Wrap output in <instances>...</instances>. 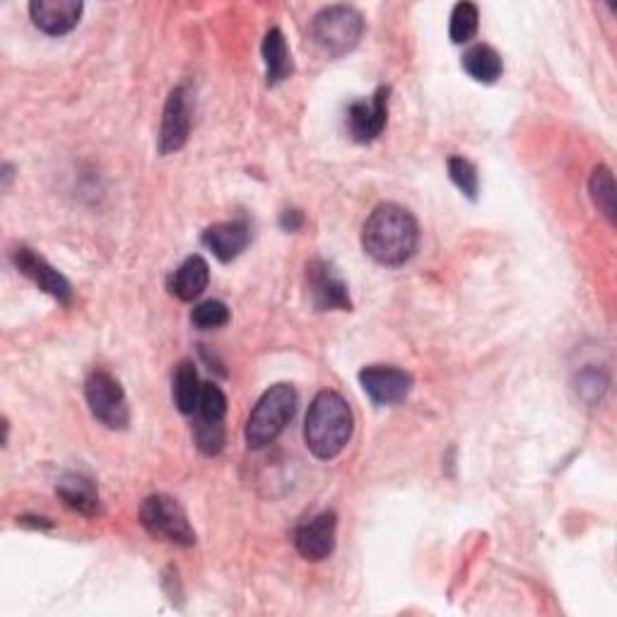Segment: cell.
I'll use <instances>...</instances> for the list:
<instances>
[{
    "label": "cell",
    "instance_id": "7c38bea8",
    "mask_svg": "<svg viewBox=\"0 0 617 617\" xmlns=\"http://www.w3.org/2000/svg\"><path fill=\"white\" fill-rule=\"evenodd\" d=\"M32 22L49 37H63L77 27L83 15L81 0H32Z\"/></svg>",
    "mask_w": 617,
    "mask_h": 617
},
{
    "label": "cell",
    "instance_id": "ba28073f",
    "mask_svg": "<svg viewBox=\"0 0 617 617\" xmlns=\"http://www.w3.org/2000/svg\"><path fill=\"white\" fill-rule=\"evenodd\" d=\"M307 283L311 292V301L319 311H350L353 301L347 295V285L343 283V277L335 273V268L323 261V258H313L307 266Z\"/></svg>",
    "mask_w": 617,
    "mask_h": 617
},
{
    "label": "cell",
    "instance_id": "9c48e42d",
    "mask_svg": "<svg viewBox=\"0 0 617 617\" xmlns=\"http://www.w3.org/2000/svg\"><path fill=\"white\" fill-rule=\"evenodd\" d=\"M360 384L377 406H396V403H403L410 396L412 377L396 367L374 365L362 369Z\"/></svg>",
    "mask_w": 617,
    "mask_h": 617
},
{
    "label": "cell",
    "instance_id": "ac0fdd59",
    "mask_svg": "<svg viewBox=\"0 0 617 617\" xmlns=\"http://www.w3.org/2000/svg\"><path fill=\"white\" fill-rule=\"evenodd\" d=\"M464 71L473 77L476 83L492 85L497 83L504 73L502 55L488 47V44H478V47H470L464 53Z\"/></svg>",
    "mask_w": 617,
    "mask_h": 617
},
{
    "label": "cell",
    "instance_id": "cb8c5ba5",
    "mask_svg": "<svg viewBox=\"0 0 617 617\" xmlns=\"http://www.w3.org/2000/svg\"><path fill=\"white\" fill-rule=\"evenodd\" d=\"M198 415L200 420L208 422H222L224 415H227V396L222 394V388L215 384H203L198 400Z\"/></svg>",
    "mask_w": 617,
    "mask_h": 617
},
{
    "label": "cell",
    "instance_id": "7a4b0ae2",
    "mask_svg": "<svg viewBox=\"0 0 617 617\" xmlns=\"http://www.w3.org/2000/svg\"><path fill=\"white\" fill-rule=\"evenodd\" d=\"M353 410L347 400L335 394V391H321V394L311 400L307 422H305V442L309 452L321 458V461H331L347 446L353 436Z\"/></svg>",
    "mask_w": 617,
    "mask_h": 617
},
{
    "label": "cell",
    "instance_id": "9a60e30c",
    "mask_svg": "<svg viewBox=\"0 0 617 617\" xmlns=\"http://www.w3.org/2000/svg\"><path fill=\"white\" fill-rule=\"evenodd\" d=\"M55 495L61 497L65 507L83 516H95L99 511V495L95 482L81 473L63 476L59 485H55Z\"/></svg>",
    "mask_w": 617,
    "mask_h": 617
},
{
    "label": "cell",
    "instance_id": "52a82bcc",
    "mask_svg": "<svg viewBox=\"0 0 617 617\" xmlns=\"http://www.w3.org/2000/svg\"><path fill=\"white\" fill-rule=\"evenodd\" d=\"M190 121H194V104H190L188 89L184 85L174 87L162 114L160 140H157L160 155H172L184 148L190 136Z\"/></svg>",
    "mask_w": 617,
    "mask_h": 617
},
{
    "label": "cell",
    "instance_id": "8992f818",
    "mask_svg": "<svg viewBox=\"0 0 617 617\" xmlns=\"http://www.w3.org/2000/svg\"><path fill=\"white\" fill-rule=\"evenodd\" d=\"M87 406L95 418L109 430H126L131 422L128 398L119 381L104 369H95L85 381Z\"/></svg>",
    "mask_w": 617,
    "mask_h": 617
},
{
    "label": "cell",
    "instance_id": "4fadbf2b",
    "mask_svg": "<svg viewBox=\"0 0 617 617\" xmlns=\"http://www.w3.org/2000/svg\"><path fill=\"white\" fill-rule=\"evenodd\" d=\"M13 261L17 266V271L35 280V283L47 292V295L63 301V305H71V299H73L71 283L59 271H53V268L44 261L41 256L27 249V246H20V249L13 251Z\"/></svg>",
    "mask_w": 617,
    "mask_h": 617
},
{
    "label": "cell",
    "instance_id": "277c9868",
    "mask_svg": "<svg viewBox=\"0 0 617 617\" xmlns=\"http://www.w3.org/2000/svg\"><path fill=\"white\" fill-rule=\"evenodd\" d=\"M365 17L350 5H331L323 8L317 17L311 20L309 35L313 44L323 51L338 59L347 51H353L362 39Z\"/></svg>",
    "mask_w": 617,
    "mask_h": 617
},
{
    "label": "cell",
    "instance_id": "6da1fadb",
    "mask_svg": "<svg viewBox=\"0 0 617 617\" xmlns=\"http://www.w3.org/2000/svg\"><path fill=\"white\" fill-rule=\"evenodd\" d=\"M418 220L410 210L396 203L377 206L362 227V249L381 266H406L418 251Z\"/></svg>",
    "mask_w": 617,
    "mask_h": 617
},
{
    "label": "cell",
    "instance_id": "484cf974",
    "mask_svg": "<svg viewBox=\"0 0 617 617\" xmlns=\"http://www.w3.org/2000/svg\"><path fill=\"white\" fill-rule=\"evenodd\" d=\"M194 440L198 444L200 452L206 456H218L224 446V428L222 422H208V420H200L196 422L194 428Z\"/></svg>",
    "mask_w": 617,
    "mask_h": 617
},
{
    "label": "cell",
    "instance_id": "d6986e66",
    "mask_svg": "<svg viewBox=\"0 0 617 617\" xmlns=\"http://www.w3.org/2000/svg\"><path fill=\"white\" fill-rule=\"evenodd\" d=\"M200 391H203V384H200L194 362L184 360L174 372V403H176V408L182 410L184 415L198 412Z\"/></svg>",
    "mask_w": 617,
    "mask_h": 617
},
{
    "label": "cell",
    "instance_id": "ffe728a7",
    "mask_svg": "<svg viewBox=\"0 0 617 617\" xmlns=\"http://www.w3.org/2000/svg\"><path fill=\"white\" fill-rule=\"evenodd\" d=\"M589 188H591L593 203L599 206V210L605 218H608L610 224H615V178L608 166H599V170H593Z\"/></svg>",
    "mask_w": 617,
    "mask_h": 617
},
{
    "label": "cell",
    "instance_id": "8fae6325",
    "mask_svg": "<svg viewBox=\"0 0 617 617\" xmlns=\"http://www.w3.org/2000/svg\"><path fill=\"white\" fill-rule=\"evenodd\" d=\"M391 87H379L372 102H355L347 109V131L357 143H372L386 128Z\"/></svg>",
    "mask_w": 617,
    "mask_h": 617
},
{
    "label": "cell",
    "instance_id": "44dd1931",
    "mask_svg": "<svg viewBox=\"0 0 617 617\" xmlns=\"http://www.w3.org/2000/svg\"><path fill=\"white\" fill-rule=\"evenodd\" d=\"M480 13L473 3H458L452 13V25H448V37L454 44H468L478 35Z\"/></svg>",
    "mask_w": 617,
    "mask_h": 617
},
{
    "label": "cell",
    "instance_id": "4316f807",
    "mask_svg": "<svg viewBox=\"0 0 617 617\" xmlns=\"http://www.w3.org/2000/svg\"><path fill=\"white\" fill-rule=\"evenodd\" d=\"M280 227L285 232H297L305 227V215H301L299 210H285L283 215H280Z\"/></svg>",
    "mask_w": 617,
    "mask_h": 617
},
{
    "label": "cell",
    "instance_id": "7402d4cb",
    "mask_svg": "<svg viewBox=\"0 0 617 617\" xmlns=\"http://www.w3.org/2000/svg\"><path fill=\"white\" fill-rule=\"evenodd\" d=\"M448 176H452V182L458 186V190H461L464 196H468L470 200H476L478 198V170L473 166V162H468L466 157L461 155H454V157H448Z\"/></svg>",
    "mask_w": 617,
    "mask_h": 617
},
{
    "label": "cell",
    "instance_id": "5b68a950",
    "mask_svg": "<svg viewBox=\"0 0 617 617\" xmlns=\"http://www.w3.org/2000/svg\"><path fill=\"white\" fill-rule=\"evenodd\" d=\"M140 523L152 538L190 547L196 545V531L182 504L170 495H150L140 504Z\"/></svg>",
    "mask_w": 617,
    "mask_h": 617
},
{
    "label": "cell",
    "instance_id": "5bb4252c",
    "mask_svg": "<svg viewBox=\"0 0 617 617\" xmlns=\"http://www.w3.org/2000/svg\"><path fill=\"white\" fill-rule=\"evenodd\" d=\"M203 244L222 263H230L237 256H242L246 246L251 244V230L244 220L212 224V227L203 232Z\"/></svg>",
    "mask_w": 617,
    "mask_h": 617
},
{
    "label": "cell",
    "instance_id": "603a6c76",
    "mask_svg": "<svg viewBox=\"0 0 617 617\" xmlns=\"http://www.w3.org/2000/svg\"><path fill=\"white\" fill-rule=\"evenodd\" d=\"M190 321H194V326L200 331H212V329H220L224 323L230 321V309L224 301L218 299H208L203 305H198L190 313Z\"/></svg>",
    "mask_w": 617,
    "mask_h": 617
},
{
    "label": "cell",
    "instance_id": "e0dca14e",
    "mask_svg": "<svg viewBox=\"0 0 617 617\" xmlns=\"http://www.w3.org/2000/svg\"><path fill=\"white\" fill-rule=\"evenodd\" d=\"M263 59H266V73H268V85L275 87L295 71L292 65V55L287 49L285 35L280 29H271L263 39Z\"/></svg>",
    "mask_w": 617,
    "mask_h": 617
},
{
    "label": "cell",
    "instance_id": "d4e9b609",
    "mask_svg": "<svg viewBox=\"0 0 617 617\" xmlns=\"http://www.w3.org/2000/svg\"><path fill=\"white\" fill-rule=\"evenodd\" d=\"M605 391H608V377H605L601 369H583L577 377V394L583 403H589V406L601 403Z\"/></svg>",
    "mask_w": 617,
    "mask_h": 617
},
{
    "label": "cell",
    "instance_id": "2e32d148",
    "mask_svg": "<svg viewBox=\"0 0 617 617\" xmlns=\"http://www.w3.org/2000/svg\"><path fill=\"white\" fill-rule=\"evenodd\" d=\"M210 283V266L203 256H190L178 266V271L170 280L172 295L182 301H194L206 292Z\"/></svg>",
    "mask_w": 617,
    "mask_h": 617
},
{
    "label": "cell",
    "instance_id": "30bf717a",
    "mask_svg": "<svg viewBox=\"0 0 617 617\" xmlns=\"http://www.w3.org/2000/svg\"><path fill=\"white\" fill-rule=\"evenodd\" d=\"M335 531H338V516L335 511H321L297 526L295 545L299 555L309 563H321L335 550Z\"/></svg>",
    "mask_w": 617,
    "mask_h": 617
},
{
    "label": "cell",
    "instance_id": "3957f363",
    "mask_svg": "<svg viewBox=\"0 0 617 617\" xmlns=\"http://www.w3.org/2000/svg\"><path fill=\"white\" fill-rule=\"evenodd\" d=\"M297 410V391L289 384H275L258 398L256 408L246 422V444L251 448H263L273 444Z\"/></svg>",
    "mask_w": 617,
    "mask_h": 617
}]
</instances>
